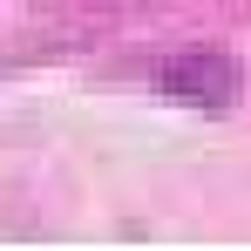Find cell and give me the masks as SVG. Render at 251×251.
Instances as JSON below:
<instances>
[{"label": "cell", "instance_id": "cell-1", "mask_svg": "<svg viewBox=\"0 0 251 251\" xmlns=\"http://www.w3.org/2000/svg\"><path fill=\"white\" fill-rule=\"evenodd\" d=\"M156 88L197 102V109H231L238 102V61L217 54V48H183V54H170L156 68Z\"/></svg>", "mask_w": 251, "mask_h": 251}]
</instances>
